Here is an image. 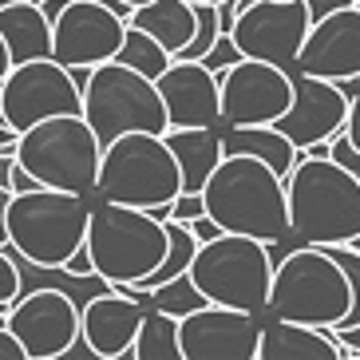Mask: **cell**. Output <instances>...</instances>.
I'll return each mask as SVG.
<instances>
[{
    "instance_id": "cell-1",
    "label": "cell",
    "mask_w": 360,
    "mask_h": 360,
    "mask_svg": "<svg viewBox=\"0 0 360 360\" xmlns=\"http://www.w3.org/2000/svg\"><path fill=\"white\" fill-rule=\"evenodd\" d=\"M206 214L230 233L281 242L289 233L285 179L254 155H222L202 186Z\"/></svg>"
},
{
    "instance_id": "cell-2",
    "label": "cell",
    "mask_w": 360,
    "mask_h": 360,
    "mask_svg": "<svg viewBox=\"0 0 360 360\" xmlns=\"http://www.w3.org/2000/svg\"><path fill=\"white\" fill-rule=\"evenodd\" d=\"M289 233L309 245L352 242L360 233V179L328 155H297L285 174Z\"/></svg>"
},
{
    "instance_id": "cell-3",
    "label": "cell",
    "mask_w": 360,
    "mask_h": 360,
    "mask_svg": "<svg viewBox=\"0 0 360 360\" xmlns=\"http://www.w3.org/2000/svg\"><path fill=\"white\" fill-rule=\"evenodd\" d=\"M352 305V289L345 269L325 245H297L274 262L269 277V297L265 313L281 321H301V325H325L333 328Z\"/></svg>"
},
{
    "instance_id": "cell-4",
    "label": "cell",
    "mask_w": 360,
    "mask_h": 360,
    "mask_svg": "<svg viewBox=\"0 0 360 360\" xmlns=\"http://www.w3.org/2000/svg\"><path fill=\"white\" fill-rule=\"evenodd\" d=\"M84 245L99 277H107L111 285H135L167 254V226L143 206L99 198L87 210Z\"/></svg>"
},
{
    "instance_id": "cell-5",
    "label": "cell",
    "mask_w": 360,
    "mask_h": 360,
    "mask_svg": "<svg viewBox=\"0 0 360 360\" xmlns=\"http://www.w3.org/2000/svg\"><path fill=\"white\" fill-rule=\"evenodd\" d=\"M87 194L56 191V186H36V191L12 194L4 226H8V245L36 265H60L68 262L75 245H84L87 233Z\"/></svg>"
},
{
    "instance_id": "cell-6",
    "label": "cell",
    "mask_w": 360,
    "mask_h": 360,
    "mask_svg": "<svg viewBox=\"0 0 360 360\" xmlns=\"http://www.w3.org/2000/svg\"><path fill=\"white\" fill-rule=\"evenodd\" d=\"M191 281L202 289L206 301L242 313H265L274 257L262 238L222 230L218 238L202 242L191 257Z\"/></svg>"
},
{
    "instance_id": "cell-7",
    "label": "cell",
    "mask_w": 360,
    "mask_h": 360,
    "mask_svg": "<svg viewBox=\"0 0 360 360\" xmlns=\"http://www.w3.org/2000/svg\"><path fill=\"white\" fill-rule=\"evenodd\" d=\"M99 155H103V143L84 115H48L16 139V162L40 186H56V191L91 194Z\"/></svg>"
},
{
    "instance_id": "cell-8",
    "label": "cell",
    "mask_w": 360,
    "mask_h": 360,
    "mask_svg": "<svg viewBox=\"0 0 360 360\" xmlns=\"http://www.w3.org/2000/svg\"><path fill=\"white\" fill-rule=\"evenodd\" d=\"M179 191V162H174L167 139L159 131H123L111 143H103L91 194L147 210L155 202H170Z\"/></svg>"
},
{
    "instance_id": "cell-9",
    "label": "cell",
    "mask_w": 360,
    "mask_h": 360,
    "mask_svg": "<svg viewBox=\"0 0 360 360\" xmlns=\"http://www.w3.org/2000/svg\"><path fill=\"white\" fill-rule=\"evenodd\" d=\"M84 107L79 115L91 123L99 143H111L123 131H167V111H162L155 79L131 72L119 60L91 64V75L84 84Z\"/></svg>"
},
{
    "instance_id": "cell-10",
    "label": "cell",
    "mask_w": 360,
    "mask_h": 360,
    "mask_svg": "<svg viewBox=\"0 0 360 360\" xmlns=\"http://www.w3.org/2000/svg\"><path fill=\"white\" fill-rule=\"evenodd\" d=\"M84 96L75 87L72 72L52 56L12 64L0 79V123L12 131H28L48 115H79Z\"/></svg>"
},
{
    "instance_id": "cell-11",
    "label": "cell",
    "mask_w": 360,
    "mask_h": 360,
    "mask_svg": "<svg viewBox=\"0 0 360 360\" xmlns=\"http://www.w3.org/2000/svg\"><path fill=\"white\" fill-rule=\"evenodd\" d=\"M218 91H222V119L230 127L277 123L293 99V72L269 60L242 56L218 75Z\"/></svg>"
},
{
    "instance_id": "cell-12",
    "label": "cell",
    "mask_w": 360,
    "mask_h": 360,
    "mask_svg": "<svg viewBox=\"0 0 360 360\" xmlns=\"http://www.w3.org/2000/svg\"><path fill=\"white\" fill-rule=\"evenodd\" d=\"M4 325L16 333L28 360H56L79 333V305L60 285H36L8 305Z\"/></svg>"
},
{
    "instance_id": "cell-13",
    "label": "cell",
    "mask_w": 360,
    "mask_h": 360,
    "mask_svg": "<svg viewBox=\"0 0 360 360\" xmlns=\"http://www.w3.org/2000/svg\"><path fill=\"white\" fill-rule=\"evenodd\" d=\"M305 32H309L305 0H254L230 24V36L242 48V56L269 60V64L281 68H293Z\"/></svg>"
},
{
    "instance_id": "cell-14",
    "label": "cell",
    "mask_w": 360,
    "mask_h": 360,
    "mask_svg": "<svg viewBox=\"0 0 360 360\" xmlns=\"http://www.w3.org/2000/svg\"><path fill=\"white\" fill-rule=\"evenodd\" d=\"M257 337H262L257 313L226 309L214 301L179 317L182 360H257Z\"/></svg>"
},
{
    "instance_id": "cell-15",
    "label": "cell",
    "mask_w": 360,
    "mask_h": 360,
    "mask_svg": "<svg viewBox=\"0 0 360 360\" xmlns=\"http://www.w3.org/2000/svg\"><path fill=\"white\" fill-rule=\"evenodd\" d=\"M127 32V20L96 0H68L64 12L52 20V60L64 68L75 64H103L115 60Z\"/></svg>"
},
{
    "instance_id": "cell-16",
    "label": "cell",
    "mask_w": 360,
    "mask_h": 360,
    "mask_svg": "<svg viewBox=\"0 0 360 360\" xmlns=\"http://www.w3.org/2000/svg\"><path fill=\"white\" fill-rule=\"evenodd\" d=\"M293 68L305 75L333 79V84L360 75V4L337 8L309 24Z\"/></svg>"
},
{
    "instance_id": "cell-17",
    "label": "cell",
    "mask_w": 360,
    "mask_h": 360,
    "mask_svg": "<svg viewBox=\"0 0 360 360\" xmlns=\"http://www.w3.org/2000/svg\"><path fill=\"white\" fill-rule=\"evenodd\" d=\"M345 115H349V96L340 91V84L297 72L293 75V99H289L285 115L277 119L274 127L297 150H305L313 143H325V139L337 135L345 127Z\"/></svg>"
},
{
    "instance_id": "cell-18",
    "label": "cell",
    "mask_w": 360,
    "mask_h": 360,
    "mask_svg": "<svg viewBox=\"0 0 360 360\" xmlns=\"http://www.w3.org/2000/svg\"><path fill=\"white\" fill-rule=\"evenodd\" d=\"M155 87L167 111V127H214L222 119L218 75L198 60H170Z\"/></svg>"
},
{
    "instance_id": "cell-19",
    "label": "cell",
    "mask_w": 360,
    "mask_h": 360,
    "mask_svg": "<svg viewBox=\"0 0 360 360\" xmlns=\"http://www.w3.org/2000/svg\"><path fill=\"white\" fill-rule=\"evenodd\" d=\"M139 321H143V301L123 289H107L79 305V333L99 360H131Z\"/></svg>"
},
{
    "instance_id": "cell-20",
    "label": "cell",
    "mask_w": 360,
    "mask_h": 360,
    "mask_svg": "<svg viewBox=\"0 0 360 360\" xmlns=\"http://www.w3.org/2000/svg\"><path fill=\"white\" fill-rule=\"evenodd\" d=\"M257 360H345V349H340L337 333H328L325 325L274 317L269 325H262Z\"/></svg>"
},
{
    "instance_id": "cell-21",
    "label": "cell",
    "mask_w": 360,
    "mask_h": 360,
    "mask_svg": "<svg viewBox=\"0 0 360 360\" xmlns=\"http://www.w3.org/2000/svg\"><path fill=\"white\" fill-rule=\"evenodd\" d=\"M162 139H167L170 155L179 162L182 191H202L206 179H210V170L218 167V159L226 155L218 123H214V127H167Z\"/></svg>"
},
{
    "instance_id": "cell-22",
    "label": "cell",
    "mask_w": 360,
    "mask_h": 360,
    "mask_svg": "<svg viewBox=\"0 0 360 360\" xmlns=\"http://www.w3.org/2000/svg\"><path fill=\"white\" fill-rule=\"evenodd\" d=\"M0 40L8 48L12 64L52 56V20L40 12L36 0H16L0 8Z\"/></svg>"
},
{
    "instance_id": "cell-23",
    "label": "cell",
    "mask_w": 360,
    "mask_h": 360,
    "mask_svg": "<svg viewBox=\"0 0 360 360\" xmlns=\"http://www.w3.org/2000/svg\"><path fill=\"white\" fill-rule=\"evenodd\" d=\"M127 24L143 28V32L155 36L170 56H179L194 36V4H186V0H147V4L131 8Z\"/></svg>"
},
{
    "instance_id": "cell-24",
    "label": "cell",
    "mask_w": 360,
    "mask_h": 360,
    "mask_svg": "<svg viewBox=\"0 0 360 360\" xmlns=\"http://www.w3.org/2000/svg\"><path fill=\"white\" fill-rule=\"evenodd\" d=\"M222 150L226 155H254V159H262L269 170H277L281 179L293 170L297 155H301V150H297L293 143L274 127V123H257V127H226Z\"/></svg>"
},
{
    "instance_id": "cell-25",
    "label": "cell",
    "mask_w": 360,
    "mask_h": 360,
    "mask_svg": "<svg viewBox=\"0 0 360 360\" xmlns=\"http://www.w3.org/2000/svg\"><path fill=\"white\" fill-rule=\"evenodd\" d=\"M131 360H182L179 349V317H170L162 309H143Z\"/></svg>"
},
{
    "instance_id": "cell-26",
    "label": "cell",
    "mask_w": 360,
    "mask_h": 360,
    "mask_svg": "<svg viewBox=\"0 0 360 360\" xmlns=\"http://www.w3.org/2000/svg\"><path fill=\"white\" fill-rule=\"evenodd\" d=\"M115 60H119V64H127L131 72L147 75V79H159V75L170 68V60H174V56H170L167 48L155 40V36H147L143 28L127 24V32H123V44H119Z\"/></svg>"
},
{
    "instance_id": "cell-27",
    "label": "cell",
    "mask_w": 360,
    "mask_h": 360,
    "mask_svg": "<svg viewBox=\"0 0 360 360\" xmlns=\"http://www.w3.org/2000/svg\"><path fill=\"white\" fill-rule=\"evenodd\" d=\"M328 254L337 257V265L345 269V277H349V289H352V305H349V313L337 321L333 328H352V325H360V250L356 245H349V242H337V245H325Z\"/></svg>"
},
{
    "instance_id": "cell-28",
    "label": "cell",
    "mask_w": 360,
    "mask_h": 360,
    "mask_svg": "<svg viewBox=\"0 0 360 360\" xmlns=\"http://www.w3.org/2000/svg\"><path fill=\"white\" fill-rule=\"evenodd\" d=\"M238 60H242V48L233 44V36H230V32H218V40H214L210 48L202 52V60H198V64H206L214 75H222L226 68H233Z\"/></svg>"
},
{
    "instance_id": "cell-29",
    "label": "cell",
    "mask_w": 360,
    "mask_h": 360,
    "mask_svg": "<svg viewBox=\"0 0 360 360\" xmlns=\"http://www.w3.org/2000/svg\"><path fill=\"white\" fill-rule=\"evenodd\" d=\"M328 159L360 179V147H352V139L345 135V131H337V135L328 139Z\"/></svg>"
},
{
    "instance_id": "cell-30",
    "label": "cell",
    "mask_w": 360,
    "mask_h": 360,
    "mask_svg": "<svg viewBox=\"0 0 360 360\" xmlns=\"http://www.w3.org/2000/svg\"><path fill=\"white\" fill-rule=\"evenodd\" d=\"M20 297V269L12 262V254L0 245V309H8Z\"/></svg>"
},
{
    "instance_id": "cell-31",
    "label": "cell",
    "mask_w": 360,
    "mask_h": 360,
    "mask_svg": "<svg viewBox=\"0 0 360 360\" xmlns=\"http://www.w3.org/2000/svg\"><path fill=\"white\" fill-rule=\"evenodd\" d=\"M198 214H206L202 191H179L174 198H170V218H174V222H191V218H198Z\"/></svg>"
},
{
    "instance_id": "cell-32",
    "label": "cell",
    "mask_w": 360,
    "mask_h": 360,
    "mask_svg": "<svg viewBox=\"0 0 360 360\" xmlns=\"http://www.w3.org/2000/svg\"><path fill=\"white\" fill-rule=\"evenodd\" d=\"M60 269H68V274H75V277H91V274H96V265H91V254H87V245H75V250L68 254V262L60 265Z\"/></svg>"
},
{
    "instance_id": "cell-33",
    "label": "cell",
    "mask_w": 360,
    "mask_h": 360,
    "mask_svg": "<svg viewBox=\"0 0 360 360\" xmlns=\"http://www.w3.org/2000/svg\"><path fill=\"white\" fill-rule=\"evenodd\" d=\"M0 360H28L24 345L16 340V333H12L8 325H0Z\"/></svg>"
},
{
    "instance_id": "cell-34",
    "label": "cell",
    "mask_w": 360,
    "mask_h": 360,
    "mask_svg": "<svg viewBox=\"0 0 360 360\" xmlns=\"http://www.w3.org/2000/svg\"><path fill=\"white\" fill-rule=\"evenodd\" d=\"M340 131L352 139V147H360V91L349 96V115H345V127Z\"/></svg>"
},
{
    "instance_id": "cell-35",
    "label": "cell",
    "mask_w": 360,
    "mask_h": 360,
    "mask_svg": "<svg viewBox=\"0 0 360 360\" xmlns=\"http://www.w3.org/2000/svg\"><path fill=\"white\" fill-rule=\"evenodd\" d=\"M186 226H191V233L198 238V245H202V242H210V238H218V233H222V226L214 222L210 214H198V218H191Z\"/></svg>"
},
{
    "instance_id": "cell-36",
    "label": "cell",
    "mask_w": 360,
    "mask_h": 360,
    "mask_svg": "<svg viewBox=\"0 0 360 360\" xmlns=\"http://www.w3.org/2000/svg\"><path fill=\"white\" fill-rule=\"evenodd\" d=\"M349 4H356V0H305V8H309V24L321 20V16H328V12H337V8H349Z\"/></svg>"
},
{
    "instance_id": "cell-37",
    "label": "cell",
    "mask_w": 360,
    "mask_h": 360,
    "mask_svg": "<svg viewBox=\"0 0 360 360\" xmlns=\"http://www.w3.org/2000/svg\"><path fill=\"white\" fill-rule=\"evenodd\" d=\"M36 186H40V182H36L32 174H28V170L20 167V162H12V179H8V191H12V194H24V191H36Z\"/></svg>"
},
{
    "instance_id": "cell-38",
    "label": "cell",
    "mask_w": 360,
    "mask_h": 360,
    "mask_svg": "<svg viewBox=\"0 0 360 360\" xmlns=\"http://www.w3.org/2000/svg\"><path fill=\"white\" fill-rule=\"evenodd\" d=\"M337 340H340V349H345V356H349V352H360V325L337 328Z\"/></svg>"
},
{
    "instance_id": "cell-39",
    "label": "cell",
    "mask_w": 360,
    "mask_h": 360,
    "mask_svg": "<svg viewBox=\"0 0 360 360\" xmlns=\"http://www.w3.org/2000/svg\"><path fill=\"white\" fill-rule=\"evenodd\" d=\"M36 4H40V12L48 16V20H56V16L64 12V4H68V0H36Z\"/></svg>"
},
{
    "instance_id": "cell-40",
    "label": "cell",
    "mask_w": 360,
    "mask_h": 360,
    "mask_svg": "<svg viewBox=\"0 0 360 360\" xmlns=\"http://www.w3.org/2000/svg\"><path fill=\"white\" fill-rule=\"evenodd\" d=\"M96 4H103V8H111L115 16H123V20H131V4H123V0H96Z\"/></svg>"
},
{
    "instance_id": "cell-41",
    "label": "cell",
    "mask_w": 360,
    "mask_h": 360,
    "mask_svg": "<svg viewBox=\"0 0 360 360\" xmlns=\"http://www.w3.org/2000/svg\"><path fill=\"white\" fill-rule=\"evenodd\" d=\"M8 68H12V60H8V48H4V40H0V79L8 75Z\"/></svg>"
},
{
    "instance_id": "cell-42",
    "label": "cell",
    "mask_w": 360,
    "mask_h": 360,
    "mask_svg": "<svg viewBox=\"0 0 360 360\" xmlns=\"http://www.w3.org/2000/svg\"><path fill=\"white\" fill-rule=\"evenodd\" d=\"M340 91H345V96H352V91H360V75H352V79H340Z\"/></svg>"
},
{
    "instance_id": "cell-43",
    "label": "cell",
    "mask_w": 360,
    "mask_h": 360,
    "mask_svg": "<svg viewBox=\"0 0 360 360\" xmlns=\"http://www.w3.org/2000/svg\"><path fill=\"white\" fill-rule=\"evenodd\" d=\"M123 4H131V8H139V4H147V0H123Z\"/></svg>"
},
{
    "instance_id": "cell-44",
    "label": "cell",
    "mask_w": 360,
    "mask_h": 360,
    "mask_svg": "<svg viewBox=\"0 0 360 360\" xmlns=\"http://www.w3.org/2000/svg\"><path fill=\"white\" fill-rule=\"evenodd\" d=\"M349 245H356V250H360V233H356V238H352V242Z\"/></svg>"
},
{
    "instance_id": "cell-45",
    "label": "cell",
    "mask_w": 360,
    "mask_h": 360,
    "mask_svg": "<svg viewBox=\"0 0 360 360\" xmlns=\"http://www.w3.org/2000/svg\"><path fill=\"white\" fill-rule=\"evenodd\" d=\"M4 313H8V309H0V325H4Z\"/></svg>"
},
{
    "instance_id": "cell-46",
    "label": "cell",
    "mask_w": 360,
    "mask_h": 360,
    "mask_svg": "<svg viewBox=\"0 0 360 360\" xmlns=\"http://www.w3.org/2000/svg\"><path fill=\"white\" fill-rule=\"evenodd\" d=\"M4 4H16V0H0V8H4Z\"/></svg>"
}]
</instances>
